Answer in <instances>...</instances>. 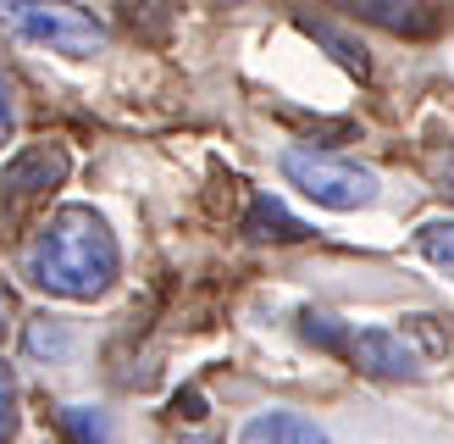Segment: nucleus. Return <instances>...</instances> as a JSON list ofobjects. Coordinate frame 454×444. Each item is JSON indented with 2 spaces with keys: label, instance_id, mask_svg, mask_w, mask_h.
I'll list each match as a JSON object with an SVG mask.
<instances>
[{
  "label": "nucleus",
  "instance_id": "nucleus-5",
  "mask_svg": "<svg viewBox=\"0 0 454 444\" xmlns=\"http://www.w3.org/2000/svg\"><path fill=\"white\" fill-rule=\"evenodd\" d=\"M67 172H73L67 145H28L22 155H12V162H6V178H0V211L22 217L28 206L51 200L67 184Z\"/></svg>",
  "mask_w": 454,
  "mask_h": 444
},
{
  "label": "nucleus",
  "instance_id": "nucleus-13",
  "mask_svg": "<svg viewBox=\"0 0 454 444\" xmlns=\"http://www.w3.org/2000/svg\"><path fill=\"white\" fill-rule=\"evenodd\" d=\"M12 439H17V377L0 361V444H12Z\"/></svg>",
  "mask_w": 454,
  "mask_h": 444
},
{
  "label": "nucleus",
  "instance_id": "nucleus-2",
  "mask_svg": "<svg viewBox=\"0 0 454 444\" xmlns=\"http://www.w3.org/2000/svg\"><path fill=\"white\" fill-rule=\"evenodd\" d=\"M300 333H305L310 345H322V350H333V355H344V361H355L360 372L388 377V384H416V377H421L416 350L404 345L394 328H349V322L327 317V311H305V317H300Z\"/></svg>",
  "mask_w": 454,
  "mask_h": 444
},
{
  "label": "nucleus",
  "instance_id": "nucleus-15",
  "mask_svg": "<svg viewBox=\"0 0 454 444\" xmlns=\"http://www.w3.org/2000/svg\"><path fill=\"white\" fill-rule=\"evenodd\" d=\"M12 123H17V111H12V78H6V67H0V145L12 139Z\"/></svg>",
  "mask_w": 454,
  "mask_h": 444
},
{
  "label": "nucleus",
  "instance_id": "nucleus-8",
  "mask_svg": "<svg viewBox=\"0 0 454 444\" xmlns=\"http://www.w3.org/2000/svg\"><path fill=\"white\" fill-rule=\"evenodd\" d=\"M355 17L382 22V28H394V34H411V39L438 34V22H443L433 6H394V0H355Z\"/></svg>",
  "mask_w": 454,
  "mask_h": 444
},
{
  "label": "nucleus",
  "instance_id": "nucleus-10",
  "mask_svg": "<svg viewBox=\"0 0 454 444\" xmlns=\"http://www.w3.org/2000/svg\"><path fill=\"white\" fill-rule=\"evenodd\" d=\"M300 28L322 39V44H327V56H338V61H344V73H349V78H366V73H372V56L360 51V44H355L349 34H338L327 17H300Z\"/></svg>",
  "mask_w": 454,
  "mask_h": 444
},
{
  "label": "nucleus",
  "instance_id": "nucleus-12",
  "mask_svg": "<svg viewBox=\"0 0 454 444\" xmlns=\"http://www.w3.org/2000/svg\"><path fill=\"white\" fill-rule=\"evenodd\" d=\"M416 250L433 261L443 278H454V222H449V217L421 222V228H416Z\"/></svg>",
  "mask_w": 454,
  "mask_h": 444
},
{
  "label": "nucleus",
  "instance_id": "nucleus-3",
  "mask_svg": "<svg viewBox=\"0 0 454 444\" xmlns=\"http://www.w3.org/2000/svg\"><path fill=\"white\" fill-rule=\"evenodd\" d=\"M283 178L305 200H316V206H327V211H360V206L377 200V172L372 167H355L344 155L305 150V145L283 150Z\"/></svg>",
  "mask_w": 454,
  "mask_h": 444
},
{
  "label": "nucleus",
  "instance_id": "nucleus-1",
  "mask_svg": "<svg viewBox=\"0 0 454 444\" xmlns=\"http://www.w3.org/2000/svg\"><path fill=\"white\" fill-rule=\"evenodd\" d=\"M22 283L51 300H100L122 273L117 234L95 206H67L22 244Z\"/></svg>",
  "mask_w": 454,
  "mask_h": 444
},
{
  "label": "nucleus",
  "instance_id": "nucleus-7",
  "mask_svg": "<svg viewBox=\"0 0 454 444\" xmlns=\"http://www.w3.org/2000/svg\"><path fill=\"white\" fill-rule=\"evenodd\" d=\"M244 228H249V239H271V244H300V239L316 234L310 222H300V217L283 206V200H271V194H255V200H249Z\"/></svg>",
  "mask_w": 454,
  "mask_h": 444
},
{
  "label": "nucleus",
  "instance_id": "nucleus-11",
  "mask_svg": "<svg viewBox=\"0 0 454 444\" xmlns=\"http://www.w3.org/2000/svg\"><path fill=\"white\" fill-rule=\"evenodd\" d=\"M56 422H61L67 444H111V422H106V411H95V406H61Z\"/></svg>",
  "mask_w": 454,
  "mask_h": 444
},
{
  "label": "nucleus",
  "instance_id": "nucleus-4",
  "mask_svg": "<svg viewBox=\"0 0 454 444\" xmlns=\"http://www.w3.org/2000/svg\"><path fill=\"white\" fill-rule=\"evenodd\" d=\"M0 28L22 44L56 51V56H95L106 44V22H95L78 6H51V0H28V6L6 0V6H0Z\"/></svg>",
  "mask_w": 454,
  "mask_h": 444
},
{
  "label": "nucleus",
  "instance_id": "nucleus-14",
  "mask_svg": "<svg viewBox=\"0 0 454 444\" xmlns=\"http://www.w3.org/2000/svg\"><path fill=\"white\" fill-rule=\"evenodd\" d=\"M433 184H438V189L449 194V206H454V145L433 155Z\"/></svg>",
  "mask_w": 454,
  "mask_h": 444
},
{
  "label": "nucleus",
  "instance_id": "nucleus-9",
  "mask_svg": "<svg viewBox=\"0 0 454 444\" xmlns=\"http://www.w3.org/2000/svg\"><path fill=\"white\" fill-rule=\"evenodd\" d=\"M22 350H28L34 361H67V355L78 350V328L61 322V317H34L28 333H22Z\"/></svg>",
  "mask_w": 454,
  "mask_h": 444
},
{
  "label": "nucleus",
  "instance_id": "nucleus-6",
  "mask_svg": "<svg viewBox=\"0 0 454 444\" xmlns=\"http://www.w3.org/2000/svg\"><path fill=\"white\" fill-rule=\"evenodd\" d=\"M239 444H327V433L300 411H261L244 422Z\"/></svg>",
  "mask_w": 454,
  "mask_h": 444
},
{
  "label": "nucleus",
  "instance_id": "nucleus-16",
  "mask_svg": "<svg viewBox=\"0 0 454 444\" xmlns=\"http://www.w3.org/2000/svg\"><path fill=\"white\" fill-rule=\"evenodd\" d=\"M6 322H12V300H6V289H0V333H6Z\"/></svg>",
  "mask_w": 454,
  "mask_h": 444
}]
</instances>
